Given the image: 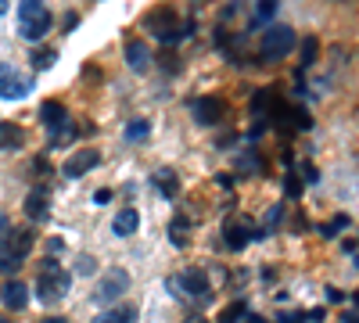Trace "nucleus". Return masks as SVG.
Returning <instances> with one entry per match:
<instances>
[{
    "instance_id": "nucleus-1",
    "label": "nucleus",
    "mask_w": 359,
    "mask_h": 323,
    "mask_svg": "<svg viewBox=\"0 0 359 323\" xmlns=\"http://www.w3.org/2000/svg\"><path fill=\"white\" fill-rule=\"evenodd\" d=\"M72 288V273L58 270L54 258H47L44 266H40V276H36V298L44 301V306H54V301H61L69 295Z\"/></svg>"
},
{
    "instance_id": "nucleus-2",
    "label": "nucleus",
    "mask_w": 359,
    "mask_h": 323,
    "mask_svg": "<svg viewBox=\"0 0 359 323\" xmlns=\"http://www.w3.org/2000/svg\"><path fill=\"white\" fill-rule=\"evenodd\" d=\"M144 29L151 33L155 40H162V43H176L180 36L191 33V22H180V15L173 8H155L151 15L144 18Z\"/></svg>"
},
{
    "instance_id": "nucleus-3",
    "label": "nucleus",
    "mask_w": 359,
    "mask_h": 323,
    "mask_svg": "<svg viewBox=\"0 0 359 323\" xmlns=\"http://www.w3.org/2000/svg\"><path fill=\"white\" fill-rule=\"evenodd\" d=\"M18 18H22L18 29H22L26 40H44L54 26V15L47 11L44 0H22V4H18Z\"/></svg>"
},
{
    "instance_id": "nucleus-4",
    "label": "nucleus",
    "mask_w": 359,
    "mask_h": 323,
    "mask_svg": "<svg viewBox=\"0 0 359 323\" xmlns=\"http://www.w3.org/2000/svg\"><path fill=\"white\" fill-rule=\"evenodd\" d=\"M29 245H33V230L29 226H18V230L11 226V233L0 241V270L15 273L29 258Z\"/></svg>"
},
{
    "instance_id": "nucleus-5",
    "label": "nucleus",
    "mask_w": 359,
    "mask_h": 323,
    "mask_svg": "<svg viewBox=\"0 0 359 323\" xmlns=\"http://www.w3.org/2000/svg\"><path fill=\"white\" fill-rule=\"evenodd\" d=\"M130 291V273L126 270H112V273H104L97 280V288H94V306H115V301Z\"/></svg>"
},
{
    "instance_id": "nucleus-6",
    "label": "nucleus",
    "mask_w": 359,
    "mask_h": 323,
    "mask_svg": "<svg viewBox=\"0 0 359 323\" xmlns=\"http://www.w3.org/2000/svg\"><path fill=\"white\" fill-rule=\"evenodd\" d=\"M294 40H299V36H294V29L284 26V22H281V26H269L266 36H262V58H266V61L287 58V54L294 51Z\"/></svg>"
},
{
    "instance_id": "nucleus-7",
    "label": "nucleus",
    "mask_w": 359,
    "mask_h": 323,
    "mask_svg": "<svg viewBox=\"0 0 359 323\" xmlns=\"http://www.w3.org/2000/svg\"><path fill=\"white\" fill-rule=\"evenodd\" d=\"M33 90V76H22L15 65L0 61V97L4 101H22Z\"/></svg>"
},
{
    "instance_id": "nucleus-8",
    "label": "nucleus",
    "mask_w": 359,
    "mask_h": 323,
    "mask_svg": "<svg viewBox=\"0 0 359 323\" xmlns=\"http://www.w3.org/2000/svg\"><path fill=\"white\" fill-rule=\"evenodd\" d=\"M251 237H256V226L248 223V215H237V220H226V226H223V241H226V248L230 251H241Z\"/></svg>"
},
{
    "instance_id": "nucleus-9",
    "label": "nucleus",
    "mask_w": 359,
    "mask_h": 323,
    "mask_svg": "<svg viewBox=\"0 0 359 323\" xmlns=\"http://www.w3.org/2000/svg\"><path fill=\"white\" fill-rule=\"evenodd\" d=\"M169 291H183V295L201 298V295H208V276L201 270H183L180 276L169 280Z\"/></svg>"
},
{
    "instance_id": "nucleus-10",
    "label": "nucleus",
    "mask_w": 359,
    "mask_h": 323,
    "mask_svg": "<svg viewBox=\"0 0 359 323\" xmlns=\"http://www.w3.org/2000/svg\"><path fill=\"white\" fill-rule=\"evenodd\" d=\"M101 165V151H94V147H83V151H76V155L61 165V172H65L69 180H79L83 172H90V169H97Z\"/></svg>"
},
{
    "instance_id": "nucleus-11",
    "label": "nucleus",
    "mask_w": 359,
    "mask_h": 323,
    "mask_svg": "<svg viewBox=\"0 0 359 323\" xmlns=\"http://www.w3.org/2000/svg\"><path fill=\"white\" fill-rule=\"evenodd\" d=\"M22 208H26V215H29L33 223H44L47 215H51V190H47V187H36V190H29Z\"/></svg>"
},
{
    "instance_id": "nucleus-12",
    "label": "nucleus",
    "mask_w": 359,
    "mask_h": 323,
    "mask_svg": "<svg viewBox=\"0 0 359 323\" xmlns=\"http://www.w3.org/2000/svg\"><path fill=\"white\" fill-rule=\"evenodd\" d=\"M223 115H226V104H223L219 97H198V101H194V119H198L201 126H219Z\"/></svg>"
},
{
    "instance_id": "nucleus-13",
    "label": "nucleus",
    "mask_w": 359,
    "mask_h": 323,
    "mask_svg": "<svg viewBox=\"0 0 359 323\" xmlns=\"http://www.w3.org/2000/svg\"><path fill=\"white\" fill-rule=\"evenodd\" d=\"M0 301H4L11 313L26 309V306H29V288L22 284V280H8V284L0 288Z\"/></svg>"
},
{
    "instance_id": "nucleus-14",
    "label": "nucleus",
    "mask_w": 359,
    "mask_h": 323,
    "mask_svg": "<svg viewBox=\"0 0 359 323\" xmlns=\"http://www.w3.org/2000/svg\"><path fill=\"white\" fill-rule=\"evenodd\" d=\"M126 61H130V69L140 72V76L151 69V51L144 47V40H130V43H126Z\"/></svg>"
},
{
    "instance_id": "nucleus-15",
    "label": "nucleus",
    "mask_w": 359,
    "mask_h": 323,
    "mask_svg": "<svg viewBox=\"0 0 359 323\" xmlns=\"http://www.w3.org/2000/svg\"><path fill=\"white\" fill-rule=\"evenodd\" d=\"M26 147V129L18 122H0V151H22Z\"/></svg>"
},
{
    "instance_id": "nucleus-16",
    "label": "nucleus",
    "mask_w": 359,
    "mask_h": 323,
    "mask_svg": "<svg viewBox=\"0 0 359 323\" xmlns=\"http://www.w3.org/2000/svg\"><path fill=\"white\" fill-rule=\"evenodd\" d=\"M137 226H140V212H137V208H119V212H115V220H112L115 237H133Z\"/></svg>"
},
{
    "instance_id": "nucleus-17",
    "label": "nucleus",
    "mask_w": 359,
    "mask_h": 323,
    "mask_svg": "<svg viewBox=\"0 0 359 323\" xmlns=\"http://www.w3.org/2000/svg\"><path fill=\"white\" fill-rule=\"evenodd\" d=\"M281 104V90L277 86H266V90H259L256 97H251V108H256V115H262V122L269 119V112Z\"/></svg>"
},
{
    "instance_id": "nucleus-18",
    "label": "nucleus",
    "mask_w": 359,
    "mask_h": 323,
    "mask_svg": "<svg viewBox=\"0 0 359 323\" xmlns=\"http://www.w3.org/2000/svg\"><path fill=\"white\" fill-rule=\"evenodd\" d=\"M90 323H137V306H108Z\"/></svg>"
},
{
    "instance_id": "nucleus-19",
    "label": "nucleus",
    "mask_w": 359,
    "mask_h": 323,
    "mask_svg": "<svg viewBox=\"0 0 359 323\" xmlns=\"http://www.w3.org/2000/svg\"><path fill=\"white\" fill-rule=\"evenodd\" d=\"M151 183L158 187V194H165V198H176V194H180V176L173 169H155Z\"/></svg>"
},
{
    "instance_id": "nucleus-20",
    "label": "nucleus",
    "mask_w": 359,
    "mask_h": 323,
    "mask_svg": "<svg viewBox=\"0 0 359 323\" xmlns=\"http://www.w3.org/2000/svg\"><path fill=\"white\" fill-rule=\"evenodd\" d=\"M40 119H44V126H58V122H65L69 112H65V104L61 101H44V108H40Z\"/></svg>"
},
{
    "instance_id": "nucleus-21",
    "label": "nucleus",
    "mask_w": 359,
    "mask_h": 323,
    "mask_svg": "<svg viewBox=\"0 0 359 323\" xmlns=\"http://www.w3.org/2000/svg\"><path fill=\"white\" fill-rule=\"evenodd\" d=\"M72 140H76V122H72V119L51 126V144H54V147H65V144H72Z\"/></svg>"
},
{
    "instance_id": "nucleus-22",
    "label": "nucleus",
    "mask_w": 359,
    "mask_h": 323,
    "mask_svg": "<svg viewBox=\"0 0 359 323\" xmlns=\"http://www.w3.org/2000/svg\"><path fill=\"white\" fill-rule=\"evenodd\" d=\"M169 237H173L176 248H187V241H191V223H187V220H173V226H169Z\"/></svg>"
},
{
    "instance_id": "nucleus-23",
    "label": "nucleus",
    "mask_w": 359,
    "mask_h": 323,
    "mask_svg": "<svg viewBox=\"0 0 359 323\" xmlns=\"http://www.w3.org/2000/svg\"><path fill=\"white\" fill-rule=\"evenodd\" d=\"M147 133H151V122L147 119H133L130 126H126V140H133V144L147 140Z\"/></svg>"
},
{
    "instance_id": "nucleus-24",
    "label": "nucleus",
    "mask_w": 359,
    "mask_h": 323,
    "mask_svg": "<svg viewBox=\"0 0 359 323\" xmlns=\"http://www.w3.org/2000/svg\"><path fill=\"white\" fill-rule=\"evenodd\" d=\"M58 61V47H47V51H36L33 54V69H51Z\"/></svg>"
},
{
    "instance_id": "nucleus-25",
    "label": "nucleus",
    "mask_w": 359,
    "mask_h": 323,
    "mask_svg": "<svg viewBox=\"0 0 359 323\" xmlns=\"http://www.w3.org/2000/svg\"><path fill=\"white\" fill-rule=\"evenodd\" d=\"M273 8H277V0H262V4L256 8V22H251V26H256V29L266 26V22L273 18Z\"/></svg>"
},
{
    "instance_id": "nucleus-26",
    "label": "nucleus",
    "mask_w": 359,
    "mask_h": 323,
    "mask_svg": "<svg viewBox=\"0 0 359 323\" xmlns=\"http://www.w3.org/2000/svg\"><path fill=\"white\" fill-rule=\"evenodd\" d=\"M316 54H320V43H316V36L302 40V69H306V65H312V61H316Z\"/></svg>"
},
{
    "instance_id": "nucleus-27",
    "label": "nucleus",
    "mask_w": 359,
    "mask_h": 323,
    "mask_svg": "<svg viewBox=\"0 0 359 323\" xmlns=\"http://www.w3.org/2000/svg\"><path fill=\"white\" fill-rule=\"evenodd\" d=\"M241 316H244V301H234V306H226L219 313V323H237Z\"/></svg>"
},
{
    "instance_id": "nucleus-28",
    "label": "nucleus",
    "mask_w": 359,
    "mask_h": 323,
    "mask_svg": "<svg viewBox=\"0 0 359 323\" xmlns=\"http://www.w3.org/2000/svg\"><path fill=\"white\" fill-rule=\"evenodd\" d=\"M97 270V258H90V255H79V263H76V273H83V276H90Z\"/></svg>"
},
{
    "instance_id": "nucleus-29",
    "label": "nucleus",
    "mask_w": 359,
    "mask_h": 323,
    "mask_svg": "<svg viewBox=\"0 0 359 323\" xmlns=\"http://www.w3.org/2000/svg\"><path fill=\"white\" fill-rule=\"evenodd\" d=\"M277 223H281V205H273V208H269V215H266V226H262L259 233H269V230H277Z\"/></svg>"
},
{
    "instance_id": "nucleus-30",
    "label": "nucleus",
    "mask_w": 359,
    "mask_h": 323,
    "mask_svg": "<svg viewBox=\"0 0 359 323\" xmlns=\"http://www.w3.org/2000/svg\"><path fill=\"white\" fill-rule=\"evenodd\" d=\"M349 223H352V220H349V215H334V223H327V226H324V233L331 237V233H337V230H345Z\"/></svg>"
},
{
    "instance_id": "nucleus-31",
    "label": "nucleus",
    "mask_w": 359,
    "mask_h": 323,
    "mask_svg": "<svg viewBox=\"0 0 359 323\" xmlns=\"http://www.w3.org/2000/svg\"><path fill=\"white\" fill-rule=\"evenodd\" d=\"M284 190H287V198H299V194H302V183H299V176H287V180H284Z\"/></svg>"
},
{
    "instance_id": "nucleus-32",
    "label": "nucleus",
    "mask_w": 359,
    "mask_h": 323,
    "mask_svg": "<svg viewBox=\"0 0 359 323\" xmlns=\"http://www.w3.org/2000/svg\"><path fill=\"white\" fill-rule=\"evenodd\" d=\"M299 169H302V180H306V183H316V180H320V172H316L309 162H299Z\"/></svg>"
},
{
    "instance_id": "nucleus-33",
    "label": "nucleus",
    "mask_w": 359,
    "mask_h": 323,
    "mask_svg": "<svg viewBox=\"0 0 359 323\" xmlns=\"http://www.w3.org/2000/svg\"><path fill=\"white\" fill-rule=\"evenodd\" d=\"M65 251V241H61V237H51L47 241V255H61Z\"/></svg>"
},
{
    "instance_id": "nucleus-34",
    "label": "nucleus",
    "mask_w": 359,
    "mask_h": 323,
    "mask_svg": "<svg viewBox=\"0 0 359 323\" xmlns=\"http://www.w3.org/2000/svg\"><path fill=\"white\" fill-rule=\"evenodd\" d=\"M83 79H101V69H97V65H83Z\"/></svg>"
},
{
    "instance_id": "nucleus-35",
    "label": "nucleus",
    "mask_w": 359,
    "mask_h": 323,
    "mask_svg": "<svg viewBox=\"0 0 359 323\" xmlns=\"http://www.w3.org/2000/svg\"><path fill=\"white\" fill-rule=\"evenodd\" d=\"M94 201H97V205H108V201H112V190H108V187H101V190L94 194Z\"/></svg>"
},
{
    "instance_id": "nucleus-36",
    "label": "nucleus",
    "mask_w": 359,
    "mask_h": 323,
    "mask_svg": "<svg viewBox=\"0 0 359 323\" xmlns=\"http://www.w3.org/2000/svg\"><path fill=\"white\" fill-rule=\"evenodd\" d=\"M8 233H11V223H8V215H0V241H4Z\"/></svg>"
},
{
    "instance_id": "nucleus-37",
    "label": "nucleus",
    "mask_w": 359,
    "mask_h": 323,
    "mask_svg": "<svg viewBox=\"0 0 359 323\" xmlns=\"http://www.w3.org/2000/svg\"><path fill=\"white\" fill-rule=\"evenodd\" d=\"M40 323H69V320H65V316H44Z\"/></svg>"
},
{
    "instance_id": "nucleus-38",
    "label": "nucleus",
    "mask_w": 359,
    "mask_h": 323,
    "mask_svg": "<svg viewBox=\"0 0 359 323\" xmlns=\"http://www.w3.org/2000/svg\"><path fill=\"white\" fill-rule=\"evenodd\" d=\"M183 323H208V320H205V316H187Z\"/></svg>"
},
{
    "instance_id": "nucleus-39",
    "label": "nucleus",
    "mask_w": 359,
    "mask_h": 323,
    "mask_svg": "<svg viewBox=\"0 0 359 323\" xmlns=\"http://www.w3.org/2000/svg\"><path fill=\"white\" fill-rule=\"evenodd\" d=\"M8 11V0H0V15H4Z\"/></svg>"
},
{
    "instance_id": "nucleus-40",
    "label": "nucleus",
    "mask_w": 359,
    "mask_h": 323,
    "mask_svg": "<svg viewBox=\"0 0 359 323\" xmlns=\"http://www.w3.org/2000/svg\"><path fill=\"white\" fill-rule=\"evenodd\" d=\"M0 323H8V320H4V316H0Z\"/></svg>"
}]
</instances>
